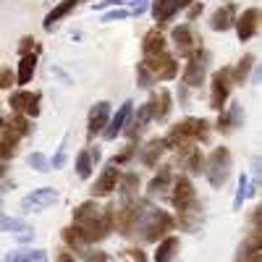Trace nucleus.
Segmentation results:
<instances>
[{
	"label": "nucleus",
	"instance_id": "8",
	"mask_svg": "<svg viewBox=\"0 0 262 262\" xmlns=\"http://www.w3.org/2000/svg\"><path fill=\"white\" fill-rule=\"evenodd\" d=\"M39 100L42 95L39 92H13L8 97V105H11V111L13 113H21V116H27V118H37L39 116Z\"/></svg>",
	"mask_w": 262,
	"mask_h": 262
},
{
	"label": "nucleus",
	"instance_id": "31",
	"mask_svg": "<svg viewBox=\"0 0 262 262\" xmlns=\"http://www.w3.org/2000/svg\"><path fill=\"white\" fill-rule=\"evenodd\" d=\"M92 168H95V163L90 158V149H79V155H76V176L81 181H86L92 176Z\"/></svg>",
	"mask_w": 262,
	"mask_h": 262
},
{
	"label": "nucleus",
	"instance_id": "15",
	"mask_svg": "<svg viewBox=\"0 0 262 262\" xmlns=\"http://www.w3.org/2000/svg\"><path fill=\"white\" fill-rule=\"evenodd\" d=\"M118 179H121V170L118 165H105L102 173H100V179L92 184V196H107V194H113L118 189Z\"/></svg>",
	"mask_w": 262,
	"mask_h": 262
},
{
	"label": "nucleus",
	"instance_id": "40",
	"mask_svg": "<svg viewBox=\"0 0 262 262\" xmlns=\"http://www.w3.org/2000/svg\"><path fill=\"white\" fill-rule=\"evenodd\" d=\"M18 53H21V55H27V53H39V45L34 42V37H21Z\"/></svg>",
	"mask_w": 262,
	"mask_h": 262
},
{
	"label": "nucleus",
	"instance_id": "43",
	"mask_svg": "<svg viewBox=\"0 0 262 262\" xmlns=\"http://www.w3.org/2000/svg\"><path fill=\"white\" fill-rule=\"evenodd\" d=\"M131 13L126 11V8H113V11H105V16H102V21H123V18H128Z\"/></svg>",
	"mask_w": 262,
	"mask_h": 262
},
{
	"label": "nucleus",
	"instance_id": "42",
	"mask_svg": "<svg viewBox=\"0 0 262 262\" xmlns=\"http://www.w3.org/2000/svg\"><path fill=\"white\" fill-rule=\"evenodd\" d=\"M86 262H107V254L105 252H97V249H90V247H86L84 252H79Z\"/></svg>",
	"mask_w": 262,
	"mask_h": 262
},
{
	"label": "nucleus",
	"instance_id": "2",
	"mask_svg": "<svg viewBox=\"0 0 262 262\" xmlns=\"http://www.w3.org/2000/svg\"><path fill=\"white\" fill-rule=\"evenodd\" d=\"M210 139V123L205 118H184L179 123H173L168 137L163 139L165 142V149H176L181 155L194 149L196 142H207Z\"/></svg>",
	"mask_w": 262,
	"mask_h": 262
},
{
	"label": "nucleus",
	"instance_id": "7",
	"mask_svg": "<svg viewBox=\"0 0 262 262\" xmlns=\"http://www.w3.org/2000/svg\"><path fill=\"white\" fill-rule=\"evenodd\" d=\"M53 205H58V191L50 186L34 189L21 200V210H27V212H42V210H50Z\"/></svg>",
	"mask_w": 262,
	"mask_h": 262
},
{
	"label": "nucleus",
	"instance_id": "18",
	"mask_svg": "<svg viewBox=\"0 0 262 262\" xmlns=\"http://www.w3.org/2000/svg\"><path fill=\"white\" fill-rule=\"evenodd\" d=\"M142 53H144V60H147V58H158V55L168 53V39H165V34H163L160 29L147 32L144 39H142Z\"/></svg>",
	"mask_w": 262,
	"mask_h": 262
},
{
	"label": "nucleus",
	"instance_id": "48",
	"mask_svg": "<svg viewBox=\"0 0 262 262\" xmlns=\"http://www.w3.org/2000/svg\"><path fill=\"white\" fill-rule=\"evenodd\" d=\"M179 100H181V105H186V102H189V92H186V84H181V86H179Z\"/></svg>",
	"mask_w": 262,
	"mask_h": 262
},
{
	"label": "nucleus",
	"instance_id": "30",
	"mask_svg": "<svg viewBox=\"0 0 262 262\" xmlns=\"http://www.w3.org/2000/svg\"><path fill=\"white\" fill-rule=\"evenodd\" d=\"M252 66H254V55H244L242 60L236 63V69H231V81L233 84H247L249 74H252Z\"/></svg>",
	"mask_w": 262,
	"mask_h": 262
},
{
	"label": "nucleus",
	"instance_id": "23",
	"mask_svg": "<svg viewBox=\"0 0 262 262\" xmlns=\"http://www.w3.org/2000/svg\"><path fill=\"white\" fill-rule=\"evenodd\" d=\"M37 58L39 53H27L18 58V69H16V84L18 86H27L34 76V69H37Z\"/></svg>",
	"mask_w": 262,
	"mask_h": 262
},
{
	"label": "nucleus",
	"instance_id": "47",
	"mask_svg": "<svg viewBox=\"0 0 262 262\" xmlns=\"http://www.w3.org/2000/svg\"><path fill=\"white\" fill-rule=\"evenodd\" d=\"M200 13H202V3H191V6H189V18H191V21L200 16Z\"/></svg>",
	"mask_w": 262,
	"mask_h": 262
},
{
	"label": "nucleus",
	"instance_id": "27",
	"mask_svg": "<svg viewBox=\"0 0 262 262\" xmlns=\"http://www.w3.org/2000/svg\"><path fill=\"white\" fill-rule=\"evenodd\" d=\"M118 186H121V202L123 205L134 202V194L139 189V176H137V173H121Z\"/></svg>",
	"mask_w": 262,
	"mask_h": 262
},
{
	"label": "nucleus",
	"instance_id": "6",
	"mask_svg": "<svg viewBox=\"0 0 262 262\" xmlns=\"http://www.w3.org/2000/svg\"><path fill=\"white\" fill-rule=\"evenodd\" d=\"M207 63H210V53H205L202 48H196L184 66V81L186 86H202L205 76H207Z\"/></svg>",
	"mask_w": 262,
	"mask_h": 262
},
{
	"label": "nucleus",
	"instance_id": "20",
	"mask_svg": "<svg viewBox=\"0 0 262 262\" xmlns=\"http://www.w3.org/2000/svg\"><path fill=\"white\" fill-rule=\"evenodd\" d=\"M233 21H236V6L226 3V6H221L210 16V29L212 32H226V29L233 27Z\"/></svg>",
	"mask_w": 262,
	"mask_h": 262
},
{
	"label": "nucleus",
	"instance_id": "45",
	"mask_svg": "<svg viewBox=\"0 0 262 262\" xmlns=\"http://www.w3.org/2000/svg\"><path fill=\"white\" fill-rule=\"evenodd\" d=\"M131 6H134V8H131L128 13L131 16H142L147 8H149V0H134V3H131Z\"/></svg>",
	"mask_w": 262,
	"mask_h": 262
},
{
	"label": "nucleus",
	"instance_id": "4",
	"mask_svg": "<svg viewBox=\"0 0 262 262\" xmlns=\"http://www.w3.org/2000/svg\"><path fill=\"white\" fill-rule=\"evenodd\" d=\"M231 168H233L231 149L228 147H215L207 155V163H205L202 170H205V176H207L212 189H223L226 181L231 179Z\"/></svg>",
	"mask_w": 262,
	"mask_h": 262
},
{
	"label": "nucleus",
	"instance_id": "24",
	"mask_svg": "<svg viewBox=\"0 0 262 262\" xmlns=\"http://www.w3.org/2000/svg\"><path fill=\"white\" fill-rule=\"evenodd\" d=\"M170 107H173V97L168 90H160L158 95H152V118L155 121H168Z\"/></svg>",
	"mask_w": 262,
	"mask_h": 262
},
{
	"label": "nucleus",
	"instance_id": "17",
	"mask_svg": "<svg viewBox=\"0 0 262 262\" xmlns=\"http://www.w3.org/2000/svg\"><path fill=\"white\" fill-rule=\"evenodd\" d=\"M0 231H6V233H13L21 244H29L32 238H34V228L24 221H18V217H8L0 212Z\"/></svg>",
	"mask_w": 262,
	"mask_h": 262
},
{
	"label": "nucleus",
	"instance_id": "46",
	"mask_svg": "<svg viewBox=\"0 0 262 262\" xmlns=\"http://www.w3.org/2000/svg\"><path fill=\"white\" fill-rule=\"evenodd\" d=\"M111 6H118V3H116V0H100V3H95L92 8H95V11H107Z\"/></svg>",
	"mask_w": 262,
	"mask_h": 262
},
{
	"label": "nucleus",
	"instance_id": "9",
	"mask_svg": "<svg viewBox=\"0 0 262 262\" xmlns=\"http://www.w3.org/2000/svg\"><path fill=\"white\" fill-rule=\"evenodd\" d=\"M233 27H236V37H238V42L242 45H247V42L257 34V29H259V8H247L242 16H238L236 21H233Z\"/></svg>",
	"mask_w": 262,
	"mask_h": 262
},
{
	"label": "nucleus",
	"instance_id": "16",
	"mask_svg": "<svg viewBox=\"0 0 262 262\" xmlns=\"http://www.w3.org/2000/svg\"><path fill=\"white\" fill-rule=\"evenodd\" d=\"M242 123H244V107H242V102H231V107H228L226 113L221 111L215 126H217L221 134H231V131L242 128Z\"/></svg>",
	"mask_w": 262,
	"mask_h": 262
},
{
	"label": "nucleus",
	"instance_id": "50",
	"mask_svg": "<svg viewBox=\"0 0 262 262\" xmlns=\"http://www.w3.org/2000/svg\"><path fill=\"white\" fill-rule=\"evenodd\" d=\"M90 158H92V163H100V158H102V152H100V147L90 149Z\"/></svg>",
	"mask_w": 262,
	"mask_h": 262
},
{
	"label": "nucleus",
	"instance_id": "36",
	"mask_svg": "<svg viewBox=\"0 0 262 262\" xmlns=\"http://www.w3.org/2000/svg\"><path fill=\"white\" fill-rule=\"evenodd\" d=\"M121 262H147V254L139 247H128L121 252Z\"/></svg>",
	"mask_w": 262,
	"mask_h": 262
},
{
	"label": "nucleus",
	"instance_id": "33",
	"mask_svg": "<svg viewBox=\"0 0 262 262\" xmlns=\"http://www.w3.org/2000/svg\"><path fill=\"white\" fill-rule=\"evenodd\" d=\"M184 168H186L189 173H202V168H205V155H202L200 149L186 152V155H184Z\"/></svg>",
	"mask_w": 262,
	"mask_h": 262
},
{
	"label": "nucleus",
	"instance_id": "10",
	"mask_svg": "<svg viewBox=\"0 0 262 262\" xmlns=\"http://www.w3.org/2000/svg\"><path fill=\"white\" fill-rule=\"evenodd\" d=\"M131 113H134V102L126 100V102L121 105V111H116V113L111 116V121H107V126H105V131H102L105 142H113V139H118V137H121V131L126 128V123H128Z\"/></svg>",
	"mask_w": 262,
	"mask_h": 262
},
{
	"label": "nucleus",
	"instance_id": "13",
	"mask_svg": "<svg viewBox=\"0 0 262 262\" xmlns=\"http://www.w3.org/2000/svg\"><path fill=\"white\" fill-rule=\"evenodd\" d=\"M233 259L236 262H262V233H259V228L238 244Z\"/></svg>",
	"mask_w": 262,
	"mask_h": 262
},
{
	"label": "nucleus",
	"instance_id": "32",
	"mask_svg": "<svg viewBox=\"0 0 262 262\" xmlns=\"http://www.w3.org/2000/svg\"><path fill=\"white\" fill-rule=\"evenodd\" d=\"M6 262H48L45 249H34V252H13L6 257Z\"/></svg>",
	"mask_w": 262,
	"mask_h": 262
},
{
	"label": "nucleus",
	"instance_id": "28",
	"mask_svg": "<svg viewBox=\"0 0 262 262\" xmlns=\"http://www.w3.org/2000/svg\"><path fill=\"white\" fill-rule=\"evenodd\" d=\"M179 254V238L176 236H165L155 249V262H173V257Z\"/></svg>",
	"mask_w": 262,
	"mask_h": 262
},
{
	"label": "nucleus",
	"instance_id": "3",
	"mask_svg": "<svg viewBox=\"0 0 262 262\" xmlns=\"http://www.w3.org/2000/svg\"><path fill=\"white\" fill-rule=\"evenodd\" d=\"M173 226H176L173 215H168L165 210H160V207L147 202L144 215L139 221V228H137V236L144 238V242H160V238H165L173 231Z\"/></svg>",
	"mask_w": 262,
	"mask_h": 262
},
{
	"label": "nucleus",
	"instance_id": "54",
	"mask_svg": "<svg viewBox=\"0 0 262 262\" xmlns=\"http://www.w3.org/2000/svg\"><path fill=\"white\" fill-rule=\"evenodd\" d=\"M3 126H6V121H3V118H0V128H3Z\"/></svg>",
	"mask_w": 262,
	"mask_h": 262
},
{
	"label": "nucleus",
	"instance_id": "21",
	"mask_svg": "<svg viewBox=\"0 0 262 262\" xmlns=\"http://www.w3.org/2000/svg\"><path fill=\"white\" fill-rule=\"evenodd\" d=\"M170 184H173V173H170V165H163L152 181L147 184V194L149 196H160V194H168L170 191Z\"/></svg>",
	"mask_w": 262,
	"mask_h": 262
},
{
	"label": "nucleus",
	"instance_id": "35",
	"mask_svg": "<svg viewBox=\"0 0 262 262\" xmlns=\"http://www.w3.org/2000/svg\"><path fill=\"white\" fill-rule=\"evenodd\" d=\"M158 79L152 76V71L147 69L144 63H139L137 66V84H139V90H152V84H155Z\"/></svg>",
	"mask_w": 262,
	"mask_h": 262
},
{
	"label": "nucleus",
	"instance_id": "12",
	"mask_svg": "<svg viewBox=\"0 0 262 262\" xmlns=\"http://www.w3.org/2000/svg\"><path fill=\"white\" fill-rule=\"evenodd\" d=\"M196 200V191H194V184L186 179V176H179V179H173L170 184V202L176 210H184L189 202Z\"/></svg>",
	"mask_w": 262,
	"mask_h": 262
},
{
	"label": "nucleus",
	"instance_id": "19",
	"mask_svg": "<svg viewBox=\"0 0 262 262\" xmlns=\"http://www.w3.org/2000/svg\"><path fill=\"white\" fill-rule=\"evenodd\" d=\"M170 39H173V45L179 48V53L184 58H189L194 50H196V42H194V32L189 24H179V27H173L170 32Z\"/></svg>",
	"mask_w": 262,
	"mask_h": 262
},
{
	"label": "nucleus",
	"instance_id": "26",
	"mask_svg": "<svg viewBox=\"0 0 262 262\" xmlns=\"http://www.w3.org/2000/svg\"><path fill=\"white\" fill-rule=\"evenodd\" d=\"M181 8H179V0H152V16H155L158 24L163 21H170Z\"/></svg>",
	"mask_w": 262,
	"mask_h": 262
},
{
	"label": "nucleus",
	"instance_id": "37",
	"mask_svg": "<svg viewBox=\"0 0 262 262\" xmlns=\"http://www.w3.org/2000/svg\"><path fill=\"white\" fill-rule=\"evenodd\" d=\"M6 123H8L11 128H16L21 137H27V134H29V123H27V118L21 116V113H13V116H11V121H6Z\"/></svg>",
	"mask_w": 262,
	"mask_h": 262
},
{
	"label": "nucleus",
	"instance_id": "22",
	"mask_svg": "<svg viewBox=\"0 0 262 262\" xmlns=\"http://www.w3.org/2000/svg\"><path fill=\"white\" fill-rule=\"evenodd\" d=\"M79 6V0H60V3L55 8H50V13L45 16V21H42V27H45V32H53L58 21H63L66 16H69L74 8Z\"/></svg>",
	"mask_w": 262,
	"mask_h": 262
},
{
	"label": "nucleus",
	"instance_id": "39",
	"mask_svg": "<svg viewBox=\"0 0 262 262\" xmlns=\"http://www.w3.org/2000/svg\"><path fill=\"white\" fill-rule=\"evenodd\" d=\"M16 84V71L13 69H0V90H11Z\"/></svg>",
	"mask_w": 262,
	"mask_h": 262
},
{
	"label": "nucleus",
	"instance_id": "52",
	"mask_svg": "<svg viewBox=\"0 0 262 262\" xmlns=\"http://www.w3.org/2000/svg\"><path fill=\"white\" fill-rule=\"evenodd\" d=\"M194 3V0H179V8H189Z\"/></svg>",
	"mask_w": 262,
	"mask_h": 262
},
{
	"label": "nucleus",
	"instance_id": "53",
	"mask_svg": "<svg viewBox=\"0 0 262 262\" xmlns=\"http://www.w3.org/2000/svg\"><path fill=\"white\" fill-rule=\"evenodd\" d=\"M6 173H8V168H6V163H0V179H3V176H6Z\"/></svg>",
	"mask_w": 262,
	"mask_h": 262
},
{
	"label": "nucleus",
	"instance_id": "51",
	"mask_svg": "<svg viewBox=\"0 0 262 262\" xmlns=\"http://www.w3.org/2000/svg\"><path fill=\"white\" fill-rule=\"evenodd\" d=\"M58 262H76V257L69 254V252H63V254H58Z\"/></svg>",
	"mask_w": 262,
	"mask_h": 262
},
{
	"label": "nucleus",
	"instance_id": "29",
	"mask_svg": "<svg viewBox=\"0 0 262 262\" xmlns=\"http://www.w3.org/2000/svg\"><path fill=\"white\" fill-rule=\"evenodd\" d=\"M60 236H63V242L69 244L71 249H76V252H84L86 247H90V242H86V236L81 233L79 226H66Z\"/></svg>",
	"mask_w": 262,
	"mask_h": 262
},
{
	"label": "nucleus",
	"instance_id": "5",
	"mask_svg": "<svg viewBox=\"0 0 262 262\" xmlns=\"http://www.w3.org/2000/svg\"><path fill=\"white\" fill-rule=\"evenodd\" d=\"M231 69H217L210 79V107L221 113L226 107V100L231 97Z\"/></svg>",
	"mask_w": 262,
	"mask_h": 262
},
{
	"label": "nucleus",
	"instance_id": "38",
	"mask_svg": "<svg viewBox=\"0 0 262 262\" xmlns=\"http://www.w3.org/2000/svg\"><path fill=\"white\" fill-rule=\"evenodd\" d=\"M134 152H137V139H128V144H126V149H123V152H118V155H116V160H113V165H121V163H128L131 158H134Z\"/></svg>",
	"mask_w": 262,
	"mask_h": 262
},
{
	"label": "nucleus",
	"instance_id": "11",
	"mask_svg": "<svg viewBox=\"0 0 262 262\" xmlns=\"http://www.w3.org/2000/svg\"><path fill=\"white\" fill-rule=\"evenodd\" d=\"M205 207H202V202L200 200H194V202H189L184 210H179V226L186 231V233H196L202 228V223H205Z\"/></svg>",
	"mask_w": 262,
	"mask_h": 262
},
{
	"label": "nucleus",
	"instance_id": "34",
	"mask_svg": "<svg viewBox=\"0 0 262 262\" xmlns=\"http://www.w3.org/2000/svg\"><path fill=\"white\" fill-rule=\"evenodd\" d=\"M247 196H249V179L244 173V176H238V186H236V196H233V210H242Z\"/></svg>",
	"mask_w": 262,
	"mask_h": 262
},
{
	"label": "nucleus",
	"instance_id": "1",
	"mask_svg": "<svg viewBox=\"0 0 262 262\" xmlns=\"http://www.w3.org/2000/svg\"><path fill=\"white\" fill-rule=\"evenodd\" d=\"M74 226L81 228V233L86 236V242H90V244L102 242V238H107V236H111V231L116 228L113 207L100 210V205H97L95 200L81 202V205L74 210Z\"/></svg>",
	"mask_w": 262,
	"mask_h": 262
},
{
	"label": "nucleus",
	"instance_id": "49",
	"mask_svg": "<svg viewBox=\"0 0 262 262\" xmlns=\"http://www.w3.org/2000/svg\"><path fill=\"white\" fill-rule=\"evenodd\" d=\"M259 215H262V212H259V207H254V210H252V217H249V221H252V226H254V228L259 226Z\"/></svg>",
	"mask_w": 262,
	"mask_h": 262
},
{
	"label": "nucleus",
	"instance_id": "44",
	"mask_svg": "<svg viewBox=\"0 0 262 262\" xmlns=\"http://www.w3.org/2000/svg\"><path fill=\"white\" fill-rule=\"evenodd\" d=\"M50 165H53V168H63V165H66V139H63V144L58 147V152H55V158H53Z\"/></svg>",
	"mask_w": 262,
	"mask_h": 262
},
{
	"label": "nucleus",
	"instance_id": "14",
	"mask_svg": "<svg viewBox=\"0 0 262 262\" xmlns=\"http://www.w3.org/2000/svg\"><path fill=\"white\" fill-rule=\"evenodd\" d=\"M107 121H111V102H95L90 111V121H86V137L95 139L100 131H105Z\"/></svg>",
	"mask_w": 262,
	"mask_h": 262
},
{
	"label": "nucleus",
	"instance_id": "25",
	"mask_svg": "<svg viewBox=\"0 0 262 262\" xmlns=\"http://www.w3.org/2000/svg\"><path fill=\"white\" fill-rule=\"evenodd\" d=\"M163 152H165V142L163 139H149L144 147H142V165L144 168H155L163 158Z\"/></svg>",
	"mask_w": 262,
	"mask_h": 262
},
{
	"label": "nucleus",
	"instance_id": "41",
	"mask_svg": "<svg viewBox=\"0 0 262 262\" xmlns=\"http://www.w3.org/2000/svg\"><path fill=\"white\" fill-rule=\"evenodd\" d=\"M27 163H29L32 168H37L39 173H42V170H48V168H50V163H48L45 158H42V152H32V155L27 158Z\"/></svg>",
	"mask_w": 262,
	"mask_h": 262
},
{
	"label": "nucleus",
	"instance_id": "55",
	"mask_svg": "<svg viewBox=\"0 0 262 262\" xmlns=\"http://www.w3.org/2000/svg\"><path fill=\"white\" fill-rule=\"evenodd\" d=\"M228 3H233V0H228Z\"/></svg>",
	"mask_w": 262,
	"mask_h": 262
}]
</instances>
